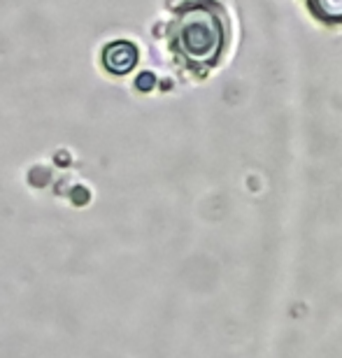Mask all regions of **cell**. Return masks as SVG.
I'll list each match as a JSON object with an SVG mask.
<instances>
[{"label": "cell", "instance_id": "2", "mask_svg": "<svg viewBox=\"0 0 342 358\" xmlns=\"http://www.w3.org/2000/svg\"><path fill=\"white\" fill-rule=\"evenodd\" d=\"M138 63V49L135 45L126 40H119V42H112V45L105 47L103 52V66L110 70L114 75H126L131 73Z\"/></svg>", "mask_w": 342, "mask_h": 358}, {"label": "cell", "instance_id": "3", "mask_svg": "<svg viewBox=\"0 0 342 358\" xmlns=\"http://www.w3.org/2000/svg\"><path fill=\"white\" fill-rule=\"evenodd\" d=\"M308 5L319 19L342 24V0H308Z\"/></svg>", "mask_w": 342, "mask_h": 358}, {"label": "cell", "instance_id": "1", "mask_svg": "<svg viewBox=\"0 0 342 358\" xmlns=\"http://www.w3.org/2000/svg\"><path fill=\"white\" fill-rule=\"evenodd\" d=\"M173 49L191 68H212L226 47V21L212 0H191L170 26Z\"/></svg>", "mask_w": 342, "mask_h": 358}]
</instances>
